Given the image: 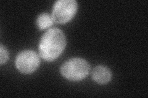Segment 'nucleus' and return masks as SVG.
<instances>
[{
	"instance_id": "obj_1",
	"label": "nucleus",
	"mask_w": 148,
	"mask_h": 98,
	"mask_svg": "<svg viewBox=\"0 0 148 98\" xmlns=\"http://www.w3.org/2000/svg\"><path fill=\"white\" fill-rule=\"evenodd\" d=\"M66 45L63 31L58 28H52L41 36L38 45L40 57L47 62H53L62 54Z\"/></svg>"
},
{
	"instance_id": "obj_2",
	"label": "nucleus",
	"mask_w": 148,
	"mask_h": 98,
	"mask_svg": "<svg viewBox=\"0 0 148 98\" xmlns=\"http://www.w3.org/2000/svg\"><path fill=\"white\" fill-rule=\"evenodd\" d=\"M90 71V65L85 59L73 58L67 60L61 67V74L71 81H79L86 77Z\"/></svg>"
},
{
	"instance_id": "obj_3",
	"label": "nucleus",
	"mask_w": 148,
	"mask_h": 98,
	"mask_svg": "<svg viewBox=\"0 0 148 98\" xmlns=\"http://www.w3.org/2000/svg\"><path fill=\"white\" fill-rule=\"evenodd\" d=\"M78 3L75 0H58L54 4L52 18L54 22L64 24L71 21L77 12Z\"/></svg>"
},
{
	"instance_id": "obj_4",
	"label": "nucleus",
	"mask_w": 148,
	"mask_h": 98,
	"mask_svg": "<svg viewBox=\"0 0 148 98\" xmlns=\"http://www.w3.org/2000/svg\"><path fill=\"white\" fill-rule=\"evenodd\" d=\"M15 64L18 71L25 74H29L38 69L40 64V59L35 51L27 50L17 55Z\"/></svg>"
},
{
	"instance_id": "obj_5",
	"label": "nucleus",
	"mask_w": 148,
	"mask_h": 98,
	"mask_svg": "<svg viewBox=\"0 0 148 98\" xmlns=\"http://www.w3.org/2000/svg\"><path fill=\"white\" fill-rule=\"evenodd\" d=\"M92 79L101 85H105L109 83L112 78V73L110 70L104 66H96L91 72Z\"/></svg>"
},
{
	"instance_id": "obj_6",
	"label": "nucleus",
	"mask_w": 148,
	"mask_h": 98,
	"mask_svg": "<svg viewBox=\"0 0 148 98\" xmlns=\"http://www.w3.org/2000/svg\"><path fill=\"white\" fill-rule=\"evenodd\" d=\"M36 25L40 30L47 29L53 24L54 21L52 16L48 13H42L36 18Z\"/></svg>"
},
{
	"instance_id": "obj_7",
	"label": "nucleus",
	"mask_w": 148,
	"mask_h": 98,
	"mask_svg": "<svg viewBox=\"0 0 148 98\" xmlns=\"http://www.w3.org/2000/svg\"><path fill=\"white\" fill-rule=\"evenodd\" d=\"M9 58V54L6 49L2 44L0 45V64L3 65L5 63Z\"/></svg>"
}]
</instances>
